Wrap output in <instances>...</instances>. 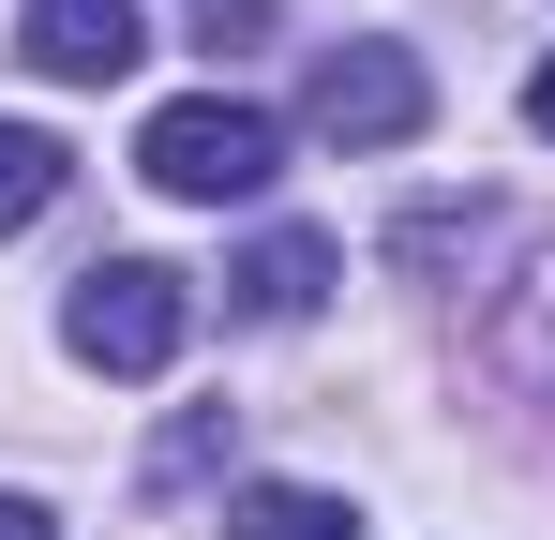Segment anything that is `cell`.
Instances as JSON below:
<instances>
[{
	"instance_id": "obj_5",
	"label": "cell",
	"mask_w": 555,
	"mask_h": 540,
	"mask_svg": "<svg viewBox=\"0 0 555 540\" xmlns=\"http://www.w3.org/2000/svg\"><path fill=\"white\" fill-rule=\"evenodd\" d=\"M331 241H315V226H271V241H256V256L225 270V316H256V331H300V316H315V300H331Z\"/></svg>"
},
{
	"instance_id": "obj_2",
	"label": "cell",
	"mask_w": 555,
	"mask_h": 540,
	"mask_svg": "<svg viewBox=\"0 0 555 540\" xmlns=\"http://www.w3.org/2000/svg\"><path fill=\"white\" fill-rule=\"evenodd\" d=\"M195 331V285L166 256H91L76 270V300H61V346L91 360V375H166Z\"/></svg>"
},
{
	"instance_id": "obj_3",
	"label": "cell",
	"mask_w": 555,
	"mask_h": 540,
	"mask_svg": "<svg viewBox=\"0 0 555 540\" xmlns=\"http://www.w3.org/2000/svg\"><path fill=\"white\" fill-rule=\"evenodd\" d=\"M300 120H315L331 151H405V136L436 120V76H421L405 46H331V61L300 76Z\"/></svg>"
},
{
	"instance_id": "obj_4",
	"label": "cell",
	"mask_w": 555,
	"mask_h": 540,
	"mask_svg": "<svg viewBox=\"0 0 555 540\" xmlns=\"http://www.w3.org/2000/svg\"><path fill=\"white\" fill-rule=\"evenodd\" d=\"M15 61L61 76V90H120L151 61V15L135 0H15Z\"/></svg>"
},
{
	"instance_id": "obj_7",
	"label": "cell",
	"mask_w": 555,
	"mask_h": 540,
	"mask_svg": "<svg viewBox=\"0 0 555 540\" xmlns=\"http://www.w3.org/2000/svg\"><path fill=\"white\" fill-rule=\"evenodd\" d=\"M61 180H76V151H61L46 120H0V241H15V226H46V210H61Z\"/></svg>"
},
{
	"instance_id": "obj_10",
	"label": "cell",
	"mask_w": 555,
	"mask_h": 540,
	"mask_svg": "<svg viewBox=\"0 0 555 540\" xmlns=\"http://www.w3.org/2000/svg\"><path fill=\"white\" fill-rule=\"evenodd\" d=\"M0 540H46V496H0Z\"/></svg>"
},
{
	"instance_id": "obj_9",
	"label": "cell",
	"mask_w": 555,
	"mask_h": 540,
	"mask_svg": "<svg viewBox=\"0 0 555 540\" xmlns=\"http://www.w3.org/2000/svg\"><path fill=\"white\" fill-rule=\"evenodd\" d=\"M256 15H271V0H195V30H210V46H225V30H256Z\"/></svg>"
},
{
	"instance_id": "obj_11",
	"label": "cell",
	"mask_w": 555,
	"mask_h": 540,
	"mask_svg": "<svg viewBox=\"0 0 555 540\" xmlns=\"http://www.w3.org/2000/svg\"><path fill=\"white\" fill-rule=\"evenodd\" d=\"M526 120H541V136H555V61H541V76H526Z\"/></svg>"
},
{
	"instance_id": "obj_8",
	"label": "cell",
	"mask_w": 555,
	"mask_h": 540,
	"mask_svg": "<svg viewBox=\"0 0 555 540\" xmlns=\"http://www.w3.org/2000/svg\"><path fill=\"white\" fill-rule=\"evenodd\" d=\"M511 360H541V375H555V241L526 256V300H511Z\"/></svg>"
},
{
	"instance_id": "obj_1",
	"label": "cell",
	"mask_w": 555,
	"mask_h": 540,
	"mask_svg": "<svg viewBox=\"0 0 555 540\" xmlns=\"http://www.w3.org/2000/svg\"><path fill=\"white\" fill-rule=\"evenodd\" d=\"M135 180L181 195V210L271 195V180H285V120H271V105H241V90H181V105L135 120Z\"/></svg>"
},
{
	"instance_id": "obj_6",
	"label": "cell",
	"mask_w": 555,
	"mask_h": 540,
	"mask_svg": "<svg viewBox=\"0 0 555 540\" xmlns=\"http://www.w3.org/2000/svg\"><path fill=\"white\" fill-rule=\"evenodd\" d=\"M225 540H361V511L315 480H256V496H225Z\"/></svg>"
}]
</instances>
